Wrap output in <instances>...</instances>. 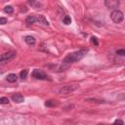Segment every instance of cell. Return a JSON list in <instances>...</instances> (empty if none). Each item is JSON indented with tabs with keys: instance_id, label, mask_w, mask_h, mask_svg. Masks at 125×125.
Instances as JSON below:
<instances>
[{
	"instance_id": "obj_21",
	"label": "cell",
	"mask_w": 125,
	"mask_h": 125,
	"mask_svg": "<svg viewBox=\"0 0 125 125\" xmlns=\"http://www.w3.org/2000/svg\"><path fill=\"white\" fill-rule=\"evenodd\" d=\"M7 23V19L6 18H0V24H6Z\"/></svg>"
},
{
	"instance_id": "obj_16",
	"label": "cell",
	"mask_w": 125,
	"mask_h": 125,
	"mask_svg": "<svg viewBox=\"0 0 125 125\" xmlns=\"http://www.w3.org/2000/svg\"><path fill=\"white\" fill-rule=\"evenodd\" d=\"M9 103V99L6 97H1L0 98V104H7Z\"/></svg>"
},
{
	"instance_id": "obj_18",
	"label": "cell",
	"mask_w": 125,
	"mask_h": 125,
	"mask_svg": "<svg viewBox=\"0 0 125 125\" xmlns=\"http://www.w3.org/2000/svg\"><path fill=\"white\" fill-rule=\"evenodd\" d=\"M116 55H118V56H124L125 55V50H123V49H120V50H117L116 51Z\"/></svg>"
},
{
	"instance_id": "obj_13",
	"label": "cell",
	"mask_w": 125,
	"mask_h": 125,
	"mask_svg": "<svg viewBox=\"0 0 125 125\" xmlns=\"http://www.w3.org/2000/svg\"><path fill=\"white\" fill-rule=\"evenodd\" d=\"M4 12L6 14H13L14 13V8L12 6H6L4 8Z\"/></svg>"
},
{
	"instance_id": "obj_11",
	"label": "cell",
	"mask_w": 125,
	"mask_h": 125,
	"mask_svg": "<svg viewBox=\"0 0 125 125\" xmlns=\"http://www.w3.org/2000/svg\"><path fill=\"white\" fill-rule=\"evenodd\" d=\"M59 104L58 101H54V100H48L45 102V105L48 107H53V106H57Z\"/></svg>"
},
{
	"instance_id": "obj_1",
	"label": "cell",
	"mask_w": 125,
	"mask_h": 125,
	"mask_svg": "<svg viewBox=\"0 0 125 125\" xmlns=\"http://www.w3.org/2000/svg\"><path fill=\"white\" fill-rule=\"evenodd\" d=\"M87 49H81L79 51H76V52H73L71 54H68L62 61V63H65V64H69V63H73L75 62H78L80 61L87 53Z\"/></svg>"
},
{
	"instance_id": "obj_15",
	"label": "cell",
	"mask_w": 125,
	"mask_h": 125,
	"mask_svg": "<svg viewBox=\"0 0 125 125\" xmlns=\"http://www.w3.org/2000/svg\"><path fill=\"white\" fill-rule=\"evenodd\" d=\"M62 21H63V23L64 24H70L71 23V19H70V17L69 16H65L63 19H62Z\"/></svg>"
},
{
	"instance_id": "obj_14",
	"label": "cell",
	"mask_w": 125,
	"mask_h": 125,
	"mask_svg": "<svg viewBox=\"0 0 125 125\" xmlns=\"http://www.w3.org/2000/svg\"><path fill=\"white\" fill-rule=\"evenodd\" d=\"M27 73H28V70H27V69H23V70H21V71L20 72V77H21V79H24V78H26Z\"/></svg>"
},
{
	"instance_id": "obj_5",
	"label": "cell",
	"mask_w": 125,
	"mask_h": 125,
	"mask_svg": "<svg viewBox=\"0 0 125 125\" xmlns=\"http://www.w3.org/2000/svg\"><path fill=\"white\" fill-rule=\"evenodd\" d=\"M78 88V86L76 85H66V86H63L62 88H61L59 90V93L60 94H68L74 90H76Z\"/></svg>"
},
{
	"instance_id": "obj_9",
	"label": "cell",
	"mask_w": 125,
	"mask_h": 125,
	"mask_svg": "<svg viewBox=\"0 0 125 125\" xmlns=\"http://www.w3.org/2000/svg\"><path fill=\"white\" fill-rule=\"evenodd\" d=\"M17 79H18V77H17V75H16L15 73H10V74H8V75L6 76V80H7L8 82H11V83L16 82Z\"/></svg>"
},
{
	"instance_id": "obj_12",
	"label": "cell",
	"mask_w": 125,
	"mask_h": 125,
	"mask_svg": "<svg viewBox=\"0 0 125 125\" xmlns=\"http://www.w3.org/2000/svg\"><path fill=\"white\" fill-rule=\"evenodd\" d=\"M35 21H36V18H35L34 16H28V17L26 18V20H25V22H26L27 25H31V24H33Z\"/></svg>"
},
{
	"instance_id": "obj_4",
	"label": "cell",
	"mask_w": 125,
	"mask_h": 125,
	"mask_svg": "<svg viewBox=\"0 0 125 125\" xmlns=\"http://www.w3.org/2000/svg\"><path fill=\"white\" fill-rule=\"evenodd\" d=\"M32 77H34V78H36V79H40V80H51V78L47 75V74H45L42 70H40V69H34L33 71H32Z\"/></svg>"
},
{
	"instance_id": "obj_7",
	"label": "cell",
	"mask_w": 125,
	"mask_h": 125,
	"mask_svg": "<svg viewBox=\"0 0 125 125\" xmlns=\"http://www.w3.org/2000/svg\"><path fill=\"white\" fill-rule=\"evenodd\" d=\"M104 4L108 8H117V6L119 5V1H116V0H106L104 2Z\"/></svg>"
},
{
	"instance_id": "obj_10",
	"label": "cell",
	"mask_w": 125,
	"mask_h": 125,
	"mask_svg": "<svg viewBox=\"0 0 125 125\" xmlns=\"http://www.w3.org/2000/svg\"><path fill=\"white\" fill-rule=\"evenodd\" d=\"M24 41L28 44V45H34L35 44V38L31 35H27L24 37Z\"/></svg>"
},
{
	"instance_id": "obj_3",
	"label": "cell",
	"mask_w": 125,
	"mask_h": 125,
	"mask_svg": "<svg viewBox=\"0 0 125 125\" xmlns=\"http://www.w3.org/2000/svg\"><path fill=\"white\" fill-rule=\"evenodd\" d=\"M15 57H16L15 52H8L5 54H2L0 56V63H7V62H11L12 60H14Z\"/></svg>"
},
{
	"instance_id": "obj_6",
	"label": "cell",
	"mask_w": 125,
	"mask_h": 125,
	"mask_svg": "<svg viewBox=\"0 0 125 125\" xmlns=\"http://www.w3.org/2000/svg\"><path fill=\"white\" fill-rule=\"evenodd\" d=\"M12 100H13L15 103H17V104H20V103H22V102L24 101V98H23V96H22L21 94L17 93V94H14V95L12 96Z\"/></svg>"
},
{
	"instance_id": "obj_8",
	"label": "cell",
	"mask_w": 125,
	"mask_h": 125,
	"mask_svg": "<svg viewBox=\"0 0 125 125\" xmlns=\"http://www.w3.org/2000/svg\"><path fill=\"white\" fill-rule=\"evenodd\" d=\"M36 21H38L40 24H43V25H49V21L46 20V18L44 17V16H42V15H40V16H38L37 18H36Z\"/></svg>"
},
{
	"instance_id": "obj_17",
	"label": "cell",
	"mask_w": 125,
	"mask_h": 125,
	"mask_svg": "<svg viewBox=\"0 0 125 125\" xmlns=\"http://www.w3.org/2000/svg\"><path fill=\"white\" fill-rule=\"evenodd\" d=\"M91 41H92V43H93L95 46H98V45H99V41H98V38H97V37L92 36V37H91Z\"/></svg>"
},
{
	"instance_id": "obj_20",
	"label": "cell",
	"mask_w": 125,
	"mask_h": 125,
	"mask_svg": "<svg viewBox=\"0 0 125 125\" xmlns=\"http://www.w3.org/2000/svg\"><path fill=\"white\" fill-rule=\"evenodd\" d=\"M86 101H88V102H92V103H99V104L103 103V101H98V100H95V99H87Z\"/></svg>"
},
{
	"instance_id": "obj_19",
	"label": "cell",
	"mask_w": 125,
	"mask_h": 125,
	"mask_svg": "<svg viewBox=\"0 0 125 125\" xmlns=\"http://www.w3.org/2000/svg\"><path fill=\"white\" fill-rule=\"evenodd\" d=\"M113 125H124V123H123V121H122L121 119H116V120L114 121Z\"/></svg>"
},
{
	"instance_id": "obj_2",
	"label": "cell",
	"mask_w": 125,
	"mask_h": 125,
	"mask_svg": "<svg viewBox=\"0 0 125 125\" xmlns=\"http://www.w3.org/2000/svg\"><path fill=\"white\" fill-rule=\"evenodd\" d=\"M110 18H111V20L115 22V23H120L122 21H123V13L121 12V11H119V10H114V11H112L111 12V14H110Z\"/></svg>"
}]
</instances>
